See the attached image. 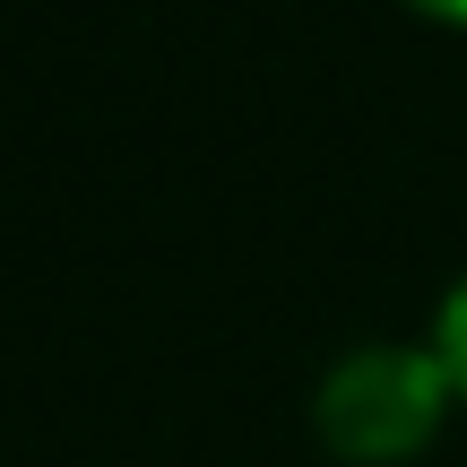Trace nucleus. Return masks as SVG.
Masks as SVG:
<instances>
[{"label": "nucleus", "instance_id": "1", "mask_svg": "<svg viewBox=\"0 0 467 467\" xmlns=\"http://www.w3.org/2000/svg\"><path fill=\"white\" fill-rule=\"evenodd\" d=\"M451 416L459 389L433 337H364L312 381V441L337 467H416Z\"/></svg>", "mask_w": 467, "mask_h": 467}, {"label": "nucleus", "instance_id": "3", "mask_svg": "<svg viewBox=\"0 0 467 467\" xmlns=\"http://www.w3.org/2000/svg\"><path fill=\"white\" fill-rule=\"evenodd\" d=\"M399 9H416L424 26H467V0H399Z\"/></svg>", "mask_w": 467, "mask_h": 467}, {"label": "nucleus", "instance_id": "2", "mask_svg": "<svg viewBox=\"0 0 467 467\" xmlns=\"http://www.w3.org/2000/svg\"><path fill=\"white\" fill-rule=\"evenodd\" d=\"M424 337H433V355H441V364H451L459 416H467V268H459L451 285H441V303H433V329H424Z\"/></svg>", "mask_w": 467, "mask_h": 467}]
</instances>
